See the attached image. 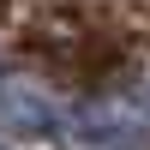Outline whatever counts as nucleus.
Here are the masks:
<instances>
[{
  "instance_id": "nucleus-1",
  "label": "nucleus",
  "mask_w": 150,
  "mask_h": 150,
  "mask_svg": "<svg viewBox=\"0 0 150 150\" xmlns=\"http://www.w3.org/2000/svg\"><path fill=\"white\" fill-rule=\"evenodd\" d=\"M72 132L96 150H150V96L108 90L72 108Z\"/></svg>"
},
{
  "instance_id": "nucleus-2",
  "label": "nucleus",
  "mask_w": 150,
  "mask_h": 150,
  "mask_svg": "<svg viewBox=\"0 0 150 150\" xmlns=\"http://www.w3.org/2000/svg\"><path fill=\"white\" fill-rule=\"evenodd\" d=\"M0 120H12L18 132H60V114L42 102V96H30L24 84L0 90Z\"/></svg>"
},
{
  "instance_id": "nucleus-3",
  "label": "nucleus",
  "mask_w": 150,
  "mask_h": 150,
  "mask_svg": "<svg viewBox=\"0 0 150 150\" xmlns=\"http://www.w3.org/2000/svg\"><path fill=\"white\" fill-rule=\"evenodd\" d=\"M0 150H6V144H0Z\"/></svg>"
}]
</instances>
